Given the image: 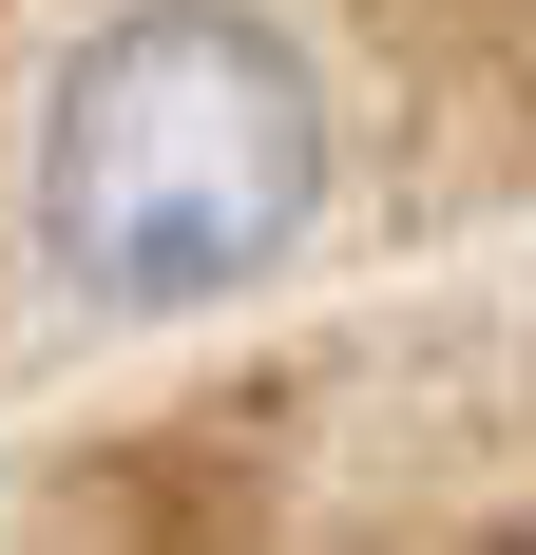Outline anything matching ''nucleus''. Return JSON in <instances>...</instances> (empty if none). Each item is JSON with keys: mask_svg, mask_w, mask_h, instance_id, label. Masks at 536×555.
Here are the masks:
<instances>
[{"mask_svg": "<svg viewBox=\"0 0 536 555\" xmlns=\"http://www.w3.org/2000/svg\"><path fill=\"white\" fill-rule=\"evenodd\" d=\"M326 192V96L250 0H135L39 115V230L97 307H212Z\"/></svg>", "mask_w": 536, "mask_h": 555, "instance_id": "1", "label": "nucleus"}]
</instances>
